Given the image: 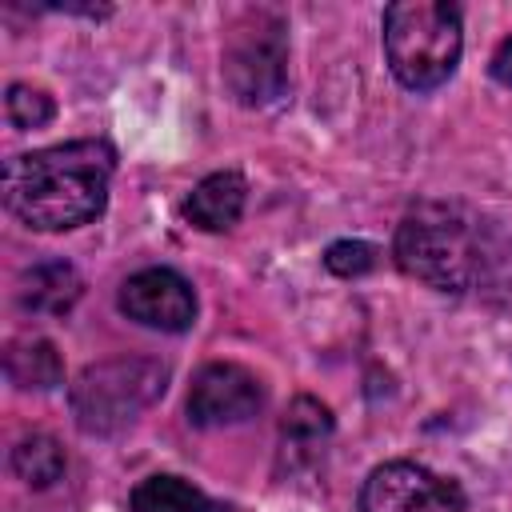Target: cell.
Segmentation results:
<instances>
[{
    "instance_id": "obj_1",
    "label": "cell",
    "mask_w": 512,
    "mask_h": 512,
    "mask_svg": "<svg viewBox=\"0 0 512 512\" xmlns=\"http://www.w3.org/2000/svg\"><path fill=\"white\" fill-rule=\"evenodd\" d=\"M116 156L104 140H68L20 152L4 164V204L36 232H68L108 204Z\"/></svg>"
},
{
    "instance_id": "obj_2",
    "label": "cell",
    "mask_w": 512,
    "mask_h": 512,
    "mask_svg": "<svg viewBox=\"0 0 512 512\" xmlns=\"http://www.w3.org/2000/svg\"><path fill=\"white\" fill-rule=\"evenodd\" d=\"M396 264L412 280L436 292H484L508 264V244L500 232L464 204L420 200L404 212L396 228Z\"/></svg>"
},
{
    "instance_id": "obj_3",
    "label": "cell",
    "mask_w": 512,
    "mask_h": 512,
    "mask_svg": "<svg viewBox=\"0 0 512 512\" xmlns=\"http://www.w3.org/2000/svg\"><path fill=\"white\" fill-rule=\"evenodd\" d=\"M460 8L448 0H400L384 8V56L412 92L440 88L460 64Z\"/></svg>"
},
{
    "instance_id": "obj_4",
    "label": "cell",
    "mask_w": 512,
    "mask_h": 512,
    "mask_svg": "<svg viewBox=\"0 0 512 512\" xmlns=\"http://www.w3.org/2000/svg\"><path fill=\"white\" fill-rule=\"evenodd\" d=\"M168 388V368L152 356H112L100 364H88L72 388L68 404L76 416V428L88 436H116L140 420L144 408H152Z\"/></svg>"
},
{
    "instance_id": "obj_5",
    "label": "cell",
    "mask_w": 512,
    "mask_h": 512,
    "mask_svg": "<svg viewBox=\"0 0 512 512\" xmlns=\"http://www.w3.org/2000/svg\"><path fill=\"white\" fill-rule=\"evenodd\" d=\"M224 84L248 108H264L284 96L288 28L276 12L252 8L232 24V36L224 44Z\"/></svg>"
},
{
    "instance_id": "obj_6",
    "label": "cell",
    "mask_w": 512,
    "mask_h": 512,
    "mask_svg": "<svg viewBox=\"0 0 512 512\" xmlns=\"http://www.w3.org/2000/svg\"><path fill=\"white\" fill-rule=\"evenodd\" d=\"M360 512H464V492L412 460H388L368 472Z\"/></svg>"
},
{
    "instance_id": "obj_7",
    "label": "cell",
    "mask_w": 512,
    "mask_h": 512,
    "mask_svg": "<svg viewBox=\"0 0 512 512\" xmlns=\"http://www.w3.org/2000/svg\"><path fill=\"white\" fill-rule=\"evenodd\" d=\"M260 408H264V384L244 364L216 360V364H204L192 376V388H188V420L196 428L244 424Z\"/></svg>"
},
{
    "instance_id": "obj_8",
    "label": "cell",
    "mask_w": 512,
    "mask_h": 512,
    "mask_svg": "<svg viewBox=\"0 0 512 512\" xmlns=\"http://www.w3.org/2000/svg\"><path fill=\"white\" fill-rule=\"evenodd\" d=\"M120 312L156 332H184L196 320V292L172 268H140L120 284Z\"/></svg>"
},
{
    "instance_id": "obj_9",
    "label": "cell",
    "mask_w": 512,
    "mask_h": 512,
    "mask_svg": "<svg viewBox=\"0 0 512 512\" xmlns=\"http://www.w3.org/2000/svg\"><path fill=\"white\" fill-rule=\"evenodd\" d=\"M244 200H248V184L240 172H212L188 192L184 216L204 232H224L240 220Z\"/></svg>"
},
{
    "instance_id": "obj_10",
    "label": "cell",
    "mask_w": 512,
    "mask_h": 512,
    "mask_svg": "<svg viewBox=\"0 0 512 512\" xmlns=\"http://www.w3.org/2000/svg\"><path fill=\"white\" fill-rule=\"evenodd\" d=\"M80 276L72 264L64 260H44L36 264L32 272H24V284H20V304L28 312H40V316H60L68 312L76 300H80Z\"/></svg>"
},
{
    "instance_id": "obj_11",
    "label": "cell",
    "mask_w": 512,
    "mask_h": 512,
    "mask_svg": "<svg viewBox=\"0 0 512 512\" xmlns=\"http://www.w3.org/2000/svg\"><path fill=\"white\" fill-rule=\"evenodd\" d=\"M4 372H8V380L16 388H36V392H48V388H56L64 380L60 352L44 336H16V340H8Z\"/></svg>"
},
{
    "instance_id": "obj_12",
    "label": "cell",
    "mask_w": 512,
    "mask_h": 512,
    "mask_svg": "<svg viewBox=\"0 0 512 512\" xmlns=\"http://www.w3.org/2000/svg\"><path fill=\"white\" fill-rule=\"evenodd\" d=\"M132 512H228V504L212 500L196 484L172 472H156L132 488Z\"/></svg>"
},
{
    "instance_id": "obj_13",
    "label": "cell",
    "mask_w": 512,
    "mask_h": 512,
    "mask_svg": "<svg viewBox=\"0 0 512 512\" xmlns=\"http://www.w3.org/2000/svg\"><path fill=\"white\" fill-rule=\"evenodd\" d=\"M328 436H332V412L312 396H296L280 420L284 456H292V464L312 460L316 452H324Z\"/></svg>"
},
{
    "instance_id": "obj_14",
    "label": "cell",
    "mask_w": 512,
    "mask_h": 512,
    "mask_svg": "<svg viewBox=\"0 0 512 512\" xmlns=\"http://www.w3.org/2000/svg\"><path fill=\"white\" fill-rule=\"evenodd\" d=\"M64 448L60 440L44 436V432H32L24 436L16 448H12V472L28 484V488H52L60 476H64Z\"/></svg>"
},
{
    "instance_id": "obj_15",
    "label": "cell",
    "mask_w": 512,
    "mask_h": 512,
    "mask_svg": "<svg viewBox=\"0 0 512 512\" xmlns=\"http://www.w3.org/2000/svg\"><path fill=\"white\" fill-rule=\"evenodd\" d=\"M4 116L12 128L28 132V128H44L52 116H56V100L36 88V84H8V96H4Z\"/></svg>"
},
{
    "instance_id": "obj_16",
    "label": "cell",
    "mask_w": 512,
    "mask_h": 512,
    "mask_svg": "<svg viewBox=\"0 0 512 512\" xmlns=\"http://www.w3.org/2000/svg\"><path fill=\"white\" fill-rule=\"evenodd\" d=\"M324 264H328L336 276L372 272V268H376V244H368V240H336V244L324 252Z\"/></svg>"
},
{
    "instance_id": "obj_17",
    "label": "cell",
    "mask_w": 512,
    "mask_h": 512,
    "mask_svg": "<svg viewBox=\"0 0 512 512\" xmlns=\"http://www.w3.org/2000/svg\"><path fill=\"white\" fill-rule=\"evenodd\" d=\"M488 72H492L496 84L512 88V36H504V40L496 44V52H492V60H488Z\"/></svg>"
}]
</instances>
